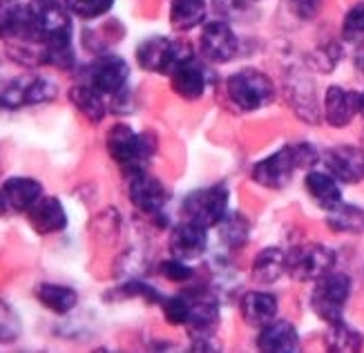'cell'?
Returning <instances> with one entry per match:
<instances>
[{
    "mask_svg": "<svg viewBox=\"0 0 364 353\" xmlns=\"http://www.w3.org/2000/svg\"><path fill=\"white\" fill-rule=\"evenodd\" d=\"M315 162H318V150L311 143H291V146L279 148L275 154L262 159L252 168V179L264 188L279 190L291 181L297 168H311Z\"/></svg>",
    "mask_w": 364,
    "mask_h": 353,
    "instance_id": "cell-1",
    "label": "cell"
},
{
    "mask_svg": "<svg viewBox=\"0 0 364 353\" xmlns=\"http://www.w3.org/2000/svg\"><path fill=\"white\" fill-rule=\"evenodd\" d=\"M105 146H107L109 157H112L125 172L132 174L139 170H146L150 157L154 154L156 141L148 132H134L130 125L119 123L107 132Z\"/></svg>",
    "mask_w": 364,
    "mask_h": 353,
    "instance_id": "cell-2",
    "label": "cell"
},
{
    "mask_svg": "<svg viewBox=\"0 0 364 353\" xmlns=\"http://www.w3.org/2000/svg\"><path fill=\"white\" fill-rule=\"evenodd\" d=\"M226 92L235 107L242 112H255L262 110L275 99L273 81L259 70H242L232 74L226 81Z\"/></svg>",
    "mask_w": 364,
    "mask_h": 353,
    "instance_id": "cell-3",
    "label": "cell"
},
{
    "mask_svg": "<svg viewBox=\"0 0 364 353\" xmlns=\"http://www.w3.org/2000/svg\"><path fill=\"white\" fill-rule=\"evenodd\" d=\"M193 50L181 41H168L154 36L136 47V63L141 70L152 74H172L181 63L193 58Z\"/></svg>",
    "mask_w": 364,
    "mask_h": 353,
    "instance_id": "cell-4",
    "label": "cell"
},
{
    "mask_svg": "<svg viewBox=\"0 0 364 353\" xmlns=\"http://www.w3.org/2000/svg\"><path fill=\"white\" fill-rule=\"evenodd\" d=\"M351 295V278L346 273H326L324 278L315 282L311 307L326 325H333L342 320L344 304Z\"/></svg>",
    "mask_w": 364,
    "mask_h": 353,
    "instance_id": "cell-5",
    "label": "cell"
},
{
    "mask_svg": "<svg viewBox=\"0 0 364 353\" xmlns=\"http://www.w3.org/2000/svg\"><path fill=\"white\" fill-rule=\"evenodd\" d=\"M228 199L230 195L224 184L201 188V190L190 192L183 199L181 211L186 219L201 223L205 228H213V226H219L221 219L228 215Z\"/></svg>",
    "mask_w": 364,
    "mask_h": 353,
    "instance_id": "cell-6",
    "label": "cell"
},
{
    "mask_svg": "<svg viewBox=\"0 0 364 353\" xmlns=\"http://www.w3.org/2000/svg\"><path fill=\"white\" fill-rule=\"evenodd\" d=\"M336 255L322 244H299L287 253V273L299 282H318L333 270Z\"/></svg>",
    "mask_w": 364,
    "mask_h": 353,
    "instance_id": "cell-7",
    "label": "cell"
},
{
    "mask_svg": "<svg viewBox=\"0 0 364 353\" xmlns=\"http://www.w3.org/2000/svg\"><path fill=\"white\" fill-rule=\"evenodd\" d=\"M128 78H130L128 63L117 54H103L90 65L85 81L97 92H101L105 99L109 96L114 101L117 96L125 94V90H128Z\"/></svg>",
    "mask_w": 364,
    "mask_h": 353,
    "instance_id": "cell-8",
    "label": "cell"
},
{
    "mask_svg": "<svg viewBox=\"0 0 364 353\" xmlns=\"http://www.w3.org/2000/svg\"><path fill=\"white\" fill-rule=\"evenodd\" d=\"M58 85L45 76L14 78L3 90V105L7 110H18L21 105H36L56 99Z\"/></svg>",
    "mask_w": 364,
    "mask_h": 353,
    "instance_id": "cell-9",
    "label": "cell"
},
{
    "mask_svg": "<svg viewBox=\"0 0 364 353\" xmlns=\"http://www.w3.org/2000/svg\"><path fill=\"white\" fill-rule=\"evenodd\" d=\"M128 195L134 208L154 217H159L168 201V190L156 176L148 174V170H139L128 176Z\"/></svg>",
    "mask_w": 364,
    "mask_h": 353,
    "instance_id": "cell-10",
    "label": "cell"
},
{
    "mask_svg": "<svg viewBox=\"0 0 364 353\" xmlns=\"http://www.w3.org/2000/svg\"><path fill=\"white\" fill-rule=\"evenodd\" d=\"M190 317H188V333L195 342V349H203V342H210L213 333L219 325V307L217 300L208 293L197 295L190 300Z\"/></svg>",
    "mask_w": 364,
    "mask_h": 353,
    "instance_id": "cell-11",
    "label": "cell"
},
{
    "mask_svg": "<svg viewBox=\"0 0 364 353\" xmlns=\"http://www.w3.org/2000/svg\"><path fill=\"white\" fill-rule=\"evenodd\" d=\"M237 47H240V43H237L235 31L224 21L205 23L199 38V50L205 58L221 65V63H228L235 58Z\"/></svg>",
    "mask_w": 364,
    "mask_h": 353,
    "instance_id": "cell-12",
    "label": "cell"
},
{
    "mask_svg": "<svg viewBox=\"0 0 364 353\" xmlns=\"http://www.w3.org/2000/svg\"><path fill=\"white\" fill-rule=\"evenodd\" d=\"M326 170L342 184H360L364 179V150L355 146H336L324 152Z\"/></svg>",
    "mask_w": 364,
    "mask_h": 353,
    "instance_id": "cell-13",
    "label": "cell"
},
{
    "mask_svg": "<svg viewBox=\"0 0 364 353\" xmlns=\"http://www.w3.org/2000/svg\"><path fill=\"white\" fill-rule=\"evenodd\" d=\"M205 226L201 223H195V221H181L179 226H175L170 235V253L172 258H179L183 262H190V260H197L205 253L208 248V235H205Z\"/></svg>",
    "mask_w": 364,
    "mask_h": 353,
    "instance_id": "cell-14",
    "label": "cell"
},
{
    "mask_svg": "<svg viewBox=\"0 0 364 353\" xmlns=\"http://www.w3.org/2000/svg\"><path fill=\"white\" fill-rule=\"evenodd\" d=\"M360 115V92L340 85L328 88L324 96V119L333 127H346Z\"/></svg>",
    "mask_w": 364,
    "mask_h": 353,
    "instance_id": "cell-15",
    "label": "cell"
},
{
    "mask_svg": "<svg viewBox=\"0 0 364 353\" xmlns=\"http://www.w3.org/2000/svg\"><path fill=\"white\" fill-rule=\"evenodd\" d=\"M170 85L186 101H197L203 96L205 85H208V72L203 70L201 63L193 56L170 74Z\"/></svg>",
    "mask_w": 364,
    "mask_h": 353,
    "instance_id": "cell-16",
    "label": "cell"
},
{
    "mask_svg": "<svg viewBox=\"0 0 364 353\" xmlns=\"http://www.w3.org/2000/svg\"><path fill=\"white\" fill-rule=\"evenodd\" d=\"M27 219L38 235H54L68 226V213L56 197H41L27 211Z\"/></svg>",
    "mask_w": 364,
    "mask_h": 353,
    "instance_id": "cell-17",
    "label": "cell"
},
{
    "mask_svg": "<svg viewBox=\"0 0 364 353\" xmlns=\"http://www.w3.org/2000/svg\"><path fill=\"white\" fill-rule=\"evenodd\" d=\"M41 197L43 186L31 176H11L3 186V208L9 213H27Z\"/></svg>",
    "mask_w": 364,
    "mask_h": 353,
    "instance_id": "cell-18",
    "label": "cell"
},
{
    "mask_svg": "<svg viewBox=\"0 0 364 353\" xmlns=\"http://www.w3.org/2000/svg\"><path fill=\"white\" fill-rule=\"evenodd\" d=\"M257 349L264 353H293L299 349V333L287 320H273L259 331Z\"/></svg>",
    "mask_w": 364,
    "mask_h": 353,
    "instance_id": "cell-19",
    "label": "cell"
},
{
    "mask_svg": "<svg viewBox=\"0 0 364 353\" xmlns=\"http://www.w3.org/2000/svg\"><path fill=\"white\" fill-rule=\"evenodd\" d=\"M240 309L248 327L264 329L277 317V297L264 291H250L242 297Z\"/></svg>",
    "mask_w": 364,
    "mask_h": 353,
    "instance_id": "cell-20",
    "label": "cell"
},
{
    "mask_svg": "<svg viewBox=\"0 0 364 353\" xmlns=\"http://www.w3.org/2000/svg\"><path fill=\"white\" fill-rule=\"evenodd\" d=\"M304 188L309 190V195L313 201L318 204L324 211H331L338 204H342V190L340 184L328 170H311L304 179Z\"/></svg>",
    "mask_w": 364,
    "mask_h": 353,
    "instance_id": "cell-21",
    "label": "cell"
},
{
    "mask_svg": "<svg viewBox=\"0 0 364 353\" xmlns=\"http://www.w3.org/2000/svg\"><path fill=\"white\" fill-rule=\"evenodd\" d=\"M284 273H287V253L282 248H264L257 253L255 262H252L250 275L259 284H273Z\"/></svg>",
    "mask_w": 364,
    "mask_h": 353,
    "instance_id": "cell-22",
    "label": "cell"
},
{
    "mask_svg": "<svg viewBox=\"0 0 364 353\" xmlns=\"http://www.w3.org/2000/svg\"><path fill=\"white\" fill-rule=\"evenodd\" d=\"M70 101L78 107L81 115H85L94 123H99L105 117V112H107L105 96L94 90L87 81L78 83V85H74L70 90Z\"/></svg>",
    "mask_w": 364,
    "mask_h": 353,
    "instance_id": "cell-23",
    "label": "cell"
},
{
    "mask_svg": "<svg viewBox=\"0 0 364 353\" xmlns=\"http://www.w3.org/2000/svg\"><path fill=\"white\" fill-rule=\"evenodd\" d=\"M34 295L47 311L58 313V315L70 313L78 302V295L74 288L60 286V284H41V286H36Z\"/></svg>",
    "mask_w": 364,
    "mask_h": 353,
    "instance_id": "cell-24",
    "label": "cell"
},
{
    "mask_svg": "<svg viewBox=\"0 0 364 353\" xmlns=\"http://www.w3.org/2000/svg\"><path fill=\"white\" fill-rule=\"evenodd\" d=\"M326 213H328L326 223L331 231L346 233V235H364V208L342 201Z\"/></svg>",
    "mask_w": 364,
    "mask_h": 353,
    "instance_id": "cell-25",
    "label": "cell"
},
{
    "mask_svg": "<svg viewBox=\"0 0 364 353\" xmlns=\"http://www.w3.org/2000/svg\"><path fill=\"white\" fill-rule=\"evenodd\" d=\"M205 7L203 0H172L170 5V25L177 31L195 29L205 21Z\"/></svg>",
    "mask_w": 364,
    "mask_h": 353,
    "instance_id": "cell-26",
    "label": "cell"
},
{
    "mask_svg": "<svg viewBox=\"0 0 364 353\" xmlns=\"http://www.w3.org/2000/svg\"><path fill=\"white\" fill-rule=\"evenodd\" d=\"M362 335L344 322V320H340V322H333V325H328V333H326V347L328 351H344V353H349V351H360L362 349Z\"/></svg>",
    "mask_w": 364,
    "mask_h": 353,
    "instance_id": "cell-27",
    "label": "cell"
},
{
    "mask_svg": "<svg viewBox=\"0 0 364 353\" xmlns=\"http://www.w3.org/2000/svg\"><path fill=\"white\" fill-rule=\"evenodd\" d=\"M217 228L221 233V242L230 248H242L248 242L250 223L242 213H228Z\"/></svg>",
    "mask_w": 364,
    "mask_h": 353,
    "instance_id": "cell-28",
    "label": "cell"
},
{
    "mask_svg": "<svg viewBox=\"0 0 364 353\" xmlns=\"http://www.w3.org/2000/svg\"><path fill=\"white\" fill-rule=\"evenodd\" d=\"M114 5V0H65V9L76 16V19L92 21L99 19L105 11H109Z\"/></svg>",
    "mask_w": 364,
    "mask_h": 353,
    "instance_id": "cell-29",
    "label": "cell"
},
{
    "mask_svg": "<svg viewBox=\"0 0 364 353\" xmlns=\"http://www.w3.org/2000/svg\"><path fill=\"white\" fill-rule=\"evenodd\" d=\"M190 297L188 295H175V297H166L161 302V309H164V315L168 320V325L172 327H181V325H188V317H190Z\"/></svg>",
    "mask_w": 364,
    "mask_h": 353,
    "instance_id": "cell-30",
    "label": "cell"
},
{
    "mask_svg": "<svg viewBox=\"0 0 364 353\" xmlns=\"http://www.w3.org/2000/svg\"><path fill=\"white\" fill-rule=\"evenodd\" d=\"M161 275L170 282H188L190 278H193V268H190L183 260L179 258H170L166 262H161Z\"/></svg>",
    "mask_w": 364,
    "mask_h": 353,
    "instance_id": "cell-31",
    "label": "cell"
},
{
    "mask_svg": "<svg viewBox=\"0 0 364 353\" xmlns=\"http://www.w3.org/2000/svg\"><path fill=\"white\" fill-rule=\"evenodd\" d=\"M342 34L346 38H355L364 34V3H358L349 14H346L344 25H342Z\"/></svg>",
    "mask_w": 364,
    "mask_h": 353,
    "instance_id": "cell-32",
    "label": "cell"
},
{
    "mask_svg": "<svg viewBox=\"0 0 364 353\" xmlns=\"http://www.w3.org/2000/svg\"><path fill=\"white\" fill-rule=\"evenodd\" d=\"M360 115L364 117V92H360Z\"/></svg>",
    "mask_w": 364,
    "mask_h": 353,
    "instance_id": "cell-33",
    "label": "cell"
},
{
    "mask_svg": "<svg viewBox=\"0 0 364 353\" xmlns=\"http://www.w3.org/2000/svg\"><path fill=\"white\" fill-rule=\"evenodd\" d=\"M358 68H360V70L364 72V54H362V56L358 58Z\"/></svg>",
    "mask_w": 364,
    "mask_h": 353,
    "instance_id": "cell-34",
    "label": "cell"
}]
</instances>
